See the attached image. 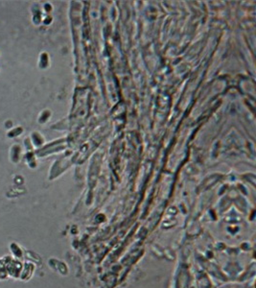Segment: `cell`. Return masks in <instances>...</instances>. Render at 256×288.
Wrapping results in <instances>:
<instances>
[{"instance_id":"obj_1","label":"cell","mask_w":256,"mask_h":288,"mask_svg":"<svg viewBox=\"0 0 256 288\" xmlns=\"http://www.w3.org/2000/svg\"><path fill=\"white\" fill-rule=\"evenodd\" d=\"M11 249H12V252L16 254V257H21L22 252H21L20 250H19V248H18V246H17V245H16V244H12Z\"/></svg>"}]
</instances>
